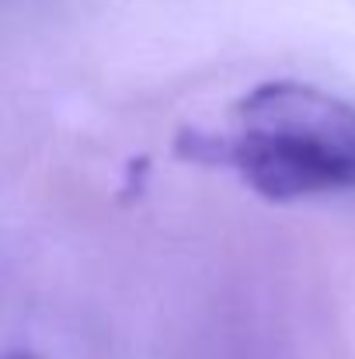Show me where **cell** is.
I'll list each match as a JSON object with an SVG mask.
<instances>
[{
	"mask_svg": "<svg viewBox=\"0 0 355 359\" xmlns=\"http://www.w3.org/2000/svg\"><path fill=\"white\" fill-rule=\"evenodd\" d=\"M178 157L230 171L265 203L355 196V102L303 81L247 88L220 126L185 129Z\"/></svg>",
	"mask_w": 355,
	"mask_h": 359,
	"instance_id": "cell-1",
	"label": "cell"
},
{
	"mask_svg": "<svg viewBox=\"0 0 355 359\" xmlns=\"http://www.w3.org/2000/svg\"><path fill=\"white\" fill-rule=\"evenodd\" d=\"M0 359H39L35 353H7V356H0Z\"/></svg>",
	"mask_w": 355,
	"mask_h": 359,
	"instance_id": "cell-2",
	"label": "cell"
}]
</instances>
